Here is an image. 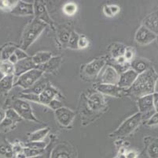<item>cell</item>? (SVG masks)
<instances>
[{"mask_svg": "<svg viewBox=\"0 0 158 158\" xmlns=\"http://www.w3.org/2000/svg\"><path fill=\"white\" fill-rule=\"evenodd\" d=\"M0 155L4 156L5 158H14V156H15L12 150V147H11V145H10L9 143L2 144L0 146Z\"/></svg>", "mask_w": 158, "mask_h": 158, "instance_id": "4dcf8cb0", "label": "cell"}, {"mask_svg": "<svg viewBox=\"0 0 158 158\" xmlns=\"http://www.w3.org/2000/svg\"><path fill=\"white\" fill-rule=\"evenodd\" d=\"M126 47L124 44L120 43H113L109 47V51L113 59H116L120 56H123L125 52Z\"/></svg>", "mask_w": 158, "mask_h": 158, "instance_id": "603a6c76", "label": "cell"}, {"mask_svg": "<svg viewBox=\"0 0 158 158\" xmlns=\"http://www.w3.org/2000/svg\"><path fill=\"white\" fill-rule=\"evenodd\" d=\"M158 80V74L153 66L148 69L144 73L138 75L133 85L126 89V96L133 99L147 95H152L155 93L156 84Z\"/></svg>", "mask_w": 158, "mask_h": 158, "instance_id": "6da1fadb", "label": "cell"}, {"mask_svg": "<svg viewBox=\"0 0 158 158\" xmlns=\"http://www.w3.org/2000/svg\"><path fill=\"white\" fill-rule=\"evenodd\" d=\"M6 117V111L2 109H0V123H2V120Z\"/></svg>", "mask_w": 158, "mask_h": 158, "instance_id": "681fc988", "label": "cell"}, {"mask_svg": "<svg viewBox=\"0 0 158 158\" xmlns=\"http://www.w3.org/2000/svg\"><path fill=\"white\" fill-rule=\"evenodd\" d=\"M130 66L131 69L133 70L138 74H140L151 67V63L148 59L142 57H137L132 60L131 63H130Z\"/></svg>", "mask_w": 158, "mask_h": 158, "instance_id": "ac0fdd59", "label": "cell"}, {"mask_svg": "<svg viewBox=\"0 0 158 158\" xmlns=\"http://www.w3.org/2000/svg\"><path fill=\"white\" fill-rule=\"evenodd\" d=\"M106 63L104 58H98L84 66L83 69L84 76L87 78H94L99 74Z\"/></svg>", "mask_w": 158, "mask_h": 158, "instance_id": "8992f818", "label": "cell"}, {"mask_svg": "<svg viewBox=\"0 0 158 158\" xmlns=\"http://www.w3.org/2000/svg\"><path fill=\"white\" fill-rule=\"evenodd\" d=\"M137 104L139 111V112L142 114L143 117V115H148L155 111L154 106H153V94L144 96V97L139 98L137 100Z\"/></svg>", "mask_w": 158, "mask_h": 158, "instance_id": "7c38bea8", "label": "cell"}, {"mask_svg": "<svg viewBox=\"0 0 158 158\" xmlns=\"http://www.w3.org/2000/svg\"><path fill=\"white\" fill-rule=\"evenodd\" d=\"M54 111L57 122L63 127L69 126L76 116L74 111L66 107H62Z\"/></svg>", "mask_w": 158, "mask_h": 158, "instance_id": "30bf717a", "label": "cell"}, {"mask_svg": "<svg viewBox=\"0 0 158 158\" xmlns=\"http://www.w3.org/2000/svg\"><path fill=\"white\" fill-rule=\"evenodd\" d=\"M17 48H18V46L14 45L13 43H7L4 45L0 51L1 61H8L9 58L14 54Z\"/></svg>", "mask_w": 158, "mask_h": 158, "instance_id": "484cf974", "label": "cell"}, {"mask_svg": "<svg viewBox=\"0 0 158 158\" xmlns=\"http://www.w3.org/2000/svg\"><path fill=\"white\" fill-rule=\"evenodd\" d=\"M10 107V108H13L18 113L22 120H30V121L37 122V123L40 122L33 114L31 105L28 101L21 99V98H15L11 102Z\"/></svg>", "mask_w": 158, "mask_h": 158, "instance_id": "277c9868", "label": "cell"}, {"mask_svg": "<svg viewBox=\"0 0 158 158\" xmlns=\"http://www.w3.org/2000/svg\"><path fill=\"white\" fill-rule=\"evenodd\" d=\"M62 11L67 16H73L77 11V5L75 2H67L63 6Z\"/></svg>", "mask_w": 158, "mask_h": 158, "instance_id": "d6a6232c", "label": "cell"}, {"mask_svg": "<svg viewBox=\"0 0 158 158\" xmlns=\"http://www.w3.org/2000/svg\"><path fill=\"white\" fill-rule=\"evenodd\" d=\"M0 70L5 74V76L14 75V65L10 63L9 61H1Z\"/></svg>", "mask_w": 158, "mask_h": 158, "instance_id": "f546056e", "label": "cell"}, {"mask_svg": "<svg viewBox=\"0 0 158 158\" xmlns=\"http://www.w3.org/2000/svg\"><path fill=\"white\" fill-rule=\"evenodd\" d=\"M143 120V115L140 112H137L133 115L127 118L125 121L123 122V124L116 129L115 131H113L112 134H110V137H117L122 138L126 137L131 134L133 131L135 130L141 124Z\"/></svg>", "mask_w": 158, "mask_h": 158, "instance_id": "3957f363", "label": "cell"}, {"mask_svg": "<svg viewBox=\"0 0 158 158\" xmlns=\"http://www.w3.org/2000/svg\"><path fill=\"white\" fill-rule=\"evenodd\" d=\"M114 158H118V157H117V156H116V157H114Z\"/></svg>", "mask_w": 158, "mask_h": 158, "instance_id": "db71d44e", "label": "cell"}, {"mask_svg": "<svg viewBox=\"0 0 158 158\" xmlns=\"http://www.w3.org/2000/svg\"><path fill=\"white\" fill-rule=\"evenodd\" d=\"M14 54H15L16 56L18 57V61L22 60V59H26V58L29 57L28 55L25 52V51L22 50V49H21L20 47L16 49V51L14 52Z\"/></svg>", "mask_w": 158, "mask_h": 158, "instance_id": "7bdbcfd3", "label": "cell"}, {"mask_svg": "<svg viewBox=\"0 0 158 158\" xmlns=\"http://www.w3.org/2000/svg\"><path fill=\"white\" fill-rule=\"evenodd\" d=\"M157 138H158V137H157Z\"/></svg>", "mask_w": 158, "mask_h": 158, "instance_id": "11a10c76", "label": "cell"}, {"mask_svg": "<svg viewBox=\"0 0 158 158\" xmlns=\"http://www.w3.org/2000/svg\"><path fill=\"white\" fill-rule=\"evenodd\" d=\"M8 61H9L10 63H12L13 65H15L16 63L18 62V57H17V56H16V55L14 53V54H13L12 56L9 58Z\"/></svg>", "mask_w": 158, "mask_h": 158, "instance_id": "c3c4849f", "label": "cell"}, {"mask_svg": "<svg viewBox=\"0 0 158 158\" xmlns=\"http://www.w3.org/2000/svg\"><path fill=\"white\" fill-rule=\"evenodd\" d=\"M48 106L50 107V108H51L52 110L56 111V110L62 108L63 104H62V103L59 101V100H57L55 98V99L52 100V101H51V103L49 104Z\"/></svg>", "mask_w": 158, "mask_h": 158, "instance_id": "b9f144b4", "label": "cell"}, {"mask_svg": "<svg viewBox=\"0 0 158 158\" xmlns=\"http://www.w3.org/2000/svg\"><path fill=\"white\" fill-rule=\"evenodd\" d=\"M20 97L21 99L24 100V101H31L33 102L40 103V97H39V95L34 93H22L21 94H20Z\"/></svg>", "mask_w": 158, "mask_h": 158, "instance_id": "74e56055", "label": "cell"}, {"mask_svg": "<svg viewBox=\"0 0 158 158\" xmlns=\"http://www.w3.org/2000/svg\"><path fill=\"white\" fill-rule=\"evenodd\" d=\"M144 142L149 157L158 158V138L147 137L145 138Z\"/></svg>", "mask_w": 158, "mask_h": 158, "instance_id": "7402d4cb", "label": "cell"}, {"mask_svg": "<svg viewBox=\"0 0 158 158\" xmlns=\"http://www.w3.org/2000/svg\"><path fill=\"white\" fill-rule=\"evenodd\" d=\"M11 147H12V150L16 156L23 151L24 148V145H23L21 142H14L11 145Z\"/></svg>", "mask_w": 158, "mask_h": 158, "instance_id": "ab89813d", "label": "cell"}, {"mask_svg": "<svg viewBox=\"0 0 158 158\" xmlns=\"http://www.w3.org/2000/svg\"><path fill=\"white\" fill-rule=\"evenodd\" d=\"M58 94V91L55 89L53 85L47 84L46 89L39 95L40 97V104L44 105H49L52 100L55 99V97Z\"/></svg>", "mask_w": 158, "mask_h": 158, "instance_id": "e0dca14e", "label": "cell"}, {"mask_svg": "<svg viewBox=\"0 0 158 158\" xmlns=\"http://www.w3.org/2000/svg\"><path fill=\"white\" fill-rule=\"evenodd\" d=\"M48 143L45 141H38V142H29L24 145L25 147L35 149V150H45Z\"/></svg>", "mask_w": 158, "mask_h": 158, "instance_id": "e575fe53", "label": "cell"}, {"mask_svg": "<svg viewBox=\"0 0 158 158\" xmlns=\"http://www.w3.org/2000/svg\"><path fill=\"white\" fill-rule=\"evenodd\" d=\"M156 38V35L149 31L148 29L144 27L143 25H141L139 29L136 31L135 36V40L138 43L141 45H147L149 43L154 41Z\"/></svg>", "mask_w": 158, "mask_h": 158, "instance_id": "9c48e42d", "label": "cell"}, {"mask_svg": "<svg viewBox=\"0 0 158 158\" xmlns=\"http://www.w3.org/2000/svg\"><path fill=\"white\" fill-rule=\"evenodd\" d=\"M11 14L14 16H24L34 15V6L33 3L25 2L24 1H18L17 5L11 11Z\"/></svg>", "mask_w": 158, "mask_h": 158, "instance_id": "4fadbf2b", "label": "cell"}, {"mask_svg": "<svg viewBox=\"0 0 158 158\" xmlns=\"http://www.w3.org/2000/svg\"><path fill=\"white\" fill-rule=\"evenodd\" d=\"M120 79V74L111 66H108L104 70L101 76V83L117 85Z\"/></svg>", "mask_w": 158, "mask_h": 158, "instance_id": "9a60e30c", "label": "cell"}, {"mask_svg": "<svg viewBox=\"0 0 158 158\" xmlns=\"http://www.w3.org/2000/svg\"><path fill=\"white\" fill-rule=\"evenodd\" d=\"M35 68H37V66L34 63L31 57L26 58V59L18 61V63L14 65V75L19 77L20 75Z\"/></svg>", "mask_w": 158, "mask_h": 158, "instance_id": "5bb4252c", "label": "cell"}, {"mask_svg": "<svg viewBox=\"0 0 158 158\" xmlns=\"http://www.w3.org/2000/svg\"><path fill=\"white\" fill-rule=\"evenodd\" d=\"M61 62H62V57L61 56H55V57L51 58L48 62H47L44 64L37 66V68L40 69V70H42L44 73V72H46V73H53L55 70H57V68L59 67Z\"/></svg>", "mask_w": 158, "mask_h": 158, "instance_id": "ffe728a7", "label": "cell"}, {"mask_svg": "<svg viewBox=\"0 0 158 158\" xmlns=\"http://www.w3.org/2000/svg\"><path fill=\"white\" fill-rule=\"evenodd\" d=\"M43 74H44V72L38 68L31 70L29 71L20 75L14 85V86H20L23 88L24 90H26L35 85L40 78H42Z\"/></svg>", "mask_w": 158, "mask_h": 158, "instance_id": "5b68a950", "label": "cell"}, {"mask_svg": "<svg viewBox=\"0 0 158 158\" xmlns=\"http://www.w3.org/2000/svg\"><path fill=\"white\" fill-rule=\"evenodd\" d=\"M73 156L71 149L64 145L60 144L52 150L50 158H73Z\"/></svg>", "mask_w": 158, "mask_h": 158, "instance_id": "44dd1931", "label": "cell"}, {"mask_svg": "<svg viewBox=\"0 0 158 158\" xmlns=\"http://www.w3.org/2000/svg\"><path fill=\"white\" fill-rule=\"evenodd\" d=\"M50 132V128L49 127H45V128L40 129V130H36L35 132L30 134L28 137V141L29 142H38V141H44V139L47 136V134Z\"/></svg>", "mask_w": 158, "mask_h": 158, "instance_id": "4316f807", "label": "cell"}, {"mask_svg": "<svg viewBox=\"0 0 158 158\" xmlns=\"http://www.w3.org/2000/svg\"><path fill=\"white\" fill-rule=\"evenodd\" d=\"M158 125V112H154L146 122V126L153 127Z\"/></svg>", "mask_w": 158, "mask_h": 158, "instance_id": "60d3db41", "label": "cell"}, {"mask_svg": "<svg viewBox=\"0 0 158 158\" xmlns=\"http://www.w3.org/2000/svg\"><path fill=\"white\" fill-rule=\"evenodd\" d=\"M87 108L90 111H99L106 106L104 97L100 93L95 92L88 96L87 99Z\"/></svg>", "mask_w": 158, "mask_h": 158, "instance_id": "8fae6325", "label": "cell"}, {"mask_svg": "<svg viewBox=\"0 0 158 158\" xmlns=\"http://www.w3.org/2000/svg\"><path fill=\"white\" fill-rule=\"evenodd\" d=\"M47 83L45 80H41V78H40V80L35 84V85L31 86L30 89H26V90H24V93H34L36 94V95H40L44 89H46V87H47Z\"/></svg>", "mask_w": 158, "mask_h": 158, "instance_id": "83f0119b", "label": "cell"}, {"mask_svg": "<svg viewBox=\"0 0 158 158\" xmlns=\"http://www.w3.org/2000/svg\"><path fill=\"white\" fill-rule=\"evenodd\" d=\"M34 6V15L35 18L46 23L47 25H50L54 29V22L51 20V17L49 16L46 6L42 1H35L33 3Z\"/></svg>", "mask_w": 158, "mask_h": 158, "instance_id": "ba28073f", "label": "cell"}, {"mask_svg": "<svg viewBox=\"0 0 158 158\" xmlns=\"http://www.w3.org/2000/svg\"><path fill=\"white\" fill-rule=\"evenodd\" d=\"M110 10H111L112 14H113V17H114L115 15H116V14H117L119 12H120V7H118V6H116V5H110Z\"/></svg>", "mask_w": 158, "mask_h": 158, "instance_id": "7dc6e473", "label": "cell"}, {"mask_svg": "<svg viewBox=\"0 0 158 158\" xmlns=\"http://www.w3.org/2000/svg\"><path fill=\"white\" fill-rule=\"evenodd\" d=\"M125 156L126 158H137L138 153L135 150H129V151L126 152Z\"/></svg>", "mask_w": 158, "mask_h": 158, "instance_id": "bcb514c9", "label": "cell"}, {"mask_svg": "<svg viewBox=\"0 0 158 158\" xmlns=\"http://www.w3.org/2000/svg\"><path fill=\"white\" fill-rule=\"evenodd\" d=\"M135 52L134 48H132L131 47H127L125 52L123 54V58L125 59L126 62L129 63H131L132 60L135 58Z\"/></svg>", "mask_w": 158, "mask_h": 158, "instance_id": "8d00e7d4", "label": "cell"}, {"mask_svg": "<svg viewBox=\"0 0 158 158\" xmlns=\"http://www.w3.org/2000/svg\"><path fill=\"white\" fill-rule=\"evenodd\" d=\"M144 27L154 33L158 35V11H154L151 14H148L143 21V25Z\"/></svg>", "mask_w": 158, "mask_h": 158, "instance_id": "d6986e66", "label": "cell"}, {"mask_svg": "<svg viewBox=\"0 0 158 158\" xmlns=\"http://www.w3.org/2000/svg\"><path fill=\"white\" fill-rule=\"evenodd\" d=\"M47 26L46 23L36 18L31 20L24 29L20 48L24 51L28 50L30 46L39 38Z\"/></svg>", "mask_w": 158, "mask_h": 158, "instance_id": "7a4b0ae2", "label": "cell"}, {"mask_svg": "<svg viewBox=\"0 0 158 158\" xmlns=\"http://www.w3.org/2000/svg\"><path fill=\"white\" fill-rule=\"evenodd\" d=\"M6 117L10 120L12 122H14V124L21 122L22 120L21 117L13 108H9V109H7L6 111Z\"/></svg>", "mask_w": 158, "mask_h": 158, "instance_id": "d590c367", "label": "cell"}, {"mask_svg": "<svg viewBox=\"0 0 158 158\" xmlns=\"http://www.w3.org/2000/svg\"><path fill=\"white\" fill-rule=\"evenodd\" d=\"M52 58V53L50 52H37L35 56L31 57V59L37 66H41L47 62H48Z\"/></svg>", "mask_w": 158, "mask_h": 158, "instance_id": "d4e9b609", "label": "cell"}, {"mask_svg": "<svg viewBox=\"0 0 158 158\" xmlns=\"http://www.w3.org/2000/svg\"><path fill=\"white\" fill-rule=\"evenodd\" d=\"M14 75H9L0 81V95H5L11 90L14 86Z\"/></svg>", "mask_w": 158, "mask_h": 158, "instance_id": "cb8c5ba5", "label": "cell"}, {"mask_svg": "<svg viewBox=\"0 0 158 158\" xmlns=\"http://www.w3.org/2000/svg\"><path fill=\"white\" fill-rule=\"evenodd\" d=\"M18 2V1H13V0H0V10L11 12Z\"/></svg>", "mask_w": 158, "mask_h": 158, "instance_id": "1f68e13d", "label": "cell"}, {"mask_svg": "<svg viewBox=\"0 0 158 158\" xmlns=\"http://www.w3.org/2000/svg\"><path fill=\"white\" fill-rule=\"evenodd\" d=\"M153 100L155 111H156V112H158V92H155L153 94Z\"/></svg>", "mask_w": 158, "mask_h": 158, "instance_id": "ee69618b", "label": "cell"}, {"mask_svg": "<svg viewBox=\"0 0 158 158\" xmlns=\"http://www.w3.org/2000/svg\"><path fill=\"white\" fill-rule=\"evenodd\" d=\"M96 90L100 93L111 96L114 97L120 98L126 95V89L120 88L117 85H110V84L100 83L95 86Z\"/></svg>", "mask_w": 158, "mask_h": 158, "instance_id": "52a82bcc", "label": "cell"}, {"mask_svg": "<svg viewBox=\"0 0 158 158\" xmlns=\"http://www.w3.org/2000/svg\"><path fill=\"white\" fill-rule=\"evenodd\" d=\"M138 75L139 74L136 72H135L133 70H127V71L123 72L121 74H120V79H119L117 85L120 88H123V89H129L133 85L135 81L136 80Z\"/></svg>", "mask_w": 158, "mask_h": 158, "instance_id": "2e32d148", "label": "cell"}, {"mask_svg": "<svg viewBox=\"0 0 158 158\" xmlns=\"http://www.w3.org/2000/svg\"><path fill=\"white\" fill-rule=\"evenodd\" d=\"M89 40L84 35H80V38L78 41V49L87 48L89 46Z\"/></svg>", "mask_w": 158, "mask_h": 158, "instance_id": "f35d334b", "label": "cell"}, {"mask_svg": "<svg viewBox=\"0 0 158 158\" xmlns=\"http://www.w3.org/2000/svg\"><path fill=\"white\" fill-rule=\"evenodd\" d=\"M103 13H104V14L106 17H113V14H112L111 10H110V5H105L104 7H103Z\"/></svg>", "mask_w": 158, "mask_h": 158, "instance_id": "f6af8a7d", "label": "cell"}, {"mask_svg": "<svg viewBox=\"0 0 158 158\" xmlns=\"http://www.w3.org/2000/svg\"><path fill=\"white\" fill-rule=\"evenodd\" d=\"M29 158H45V156H44V155H41V156H34V157H29Z\"/></svg>", "mask_w": 158, "mask_h": 158, "instance_id": "816d5d0a", "label": "cell"}, {"mask_svg": "<svg viewBox=\"0 0 158 158\" xmlns=\"http://www.w3.org/2000/svg\"><path fill=\"white\" fill-rule=\"evenodd\" d=\"M156 42H157V43H158V35H157V36H156Z\"/></svg>", "mask_w": 158, "mask_h": 158, "instance_id": "f5cc1de1", "label": "cell"}, {"mask_svg": "<svg viewBox=\"0 0 158 158\" xmlns=\"http://www.w3.org/2000/svg\"><path fill=\"white\" fill-rule=\"evenodd\" d=\"M80 38V35L75 31H72L71 35H70L69 40L68 42V47L71 49H78V41Z\"/></svg>", "mask_w": 158, "mask_h": 158, "instance_id": "836d02e7", "label": "cell"}, {"mask_svg": "<svg viewBox=\"0 0 158 158\" xmlns=\"http://www.w3.org/2000/svg\"><path fill=\"white\" fill-rule=\"evenodd\" d=\"M5 74H4L3 73H2V71H1V70H0V81H2V79H3L4 78H5Z\"/></svg>", "mask_w": 158, "mask_h": 158, "instance_id": "f907efd6", "label": "cell"}, {"mask_svg": "<svg viewBox=\"0 0 158 158\" xmlns=\"http://www.w3.org/2000/svg\"><path fill=\"white\" fill-rule=\"evenodd\" d=\"M71 33L72 31H70L68 27H65V26H61V28L58 29L57 38L59 40L60 43H62L63 45H67Z\"/></svg>", "mask_w": 158, "mask_h": 158, "instance_id": "f1b7e54d", "label": "cell"}]
</instances>
